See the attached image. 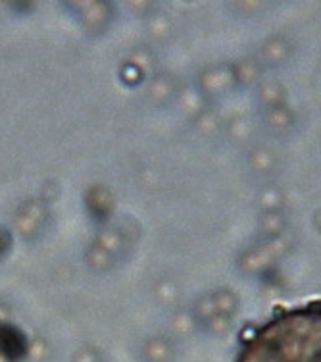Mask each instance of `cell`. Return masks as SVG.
<instances>
[{"label": "cell", "instance_id": "obj_1", "mask_svg": "<svg viewBox=\"0 0 321 362\" xmlns=\"http://www.w3.org/2000/svg\"><path fill=\"white\" fill-rule=\"evenodd\" d=\"M235 362H321V300L277 310L241 343Z\"/></svg>", "mask_w": 321, "mask_h": 362}]
</instances>
